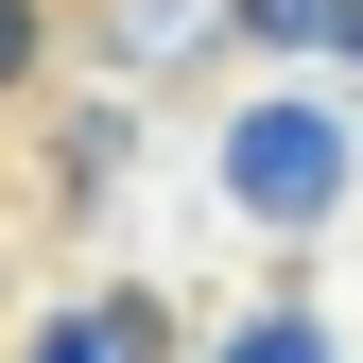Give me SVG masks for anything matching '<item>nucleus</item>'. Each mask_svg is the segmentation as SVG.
Returning <instances> with one entry per match:
<instances>
[{"instance_id":"f257e3e1","label":"nucleus","mask_w":363,"mask_h":363,"mask_svg":"<svg viewBox=\"0 0 363 363\" xmlns=\"http://www.w3.org/2000/svg\"><path fill=\"white\" fill-rule=\"evenodd\" d=\"M225 191H242V208H329V121L259 104L242 139H225Z\"/></svg>"},{"instance_id":"f03ea898","label":"nucleus","mask_w":363,"mask_h":363,"mask_svg":"<svg viewBox=\"0 0 363 363\" xmlns=\"http://www.w3.org/2000/svg\"><path fill=\"white\" fill-rule=\"evenodd\" d=\"M52 35H69V0H0V104H35V69H52Z\"/></svg>"}]
</instances>
